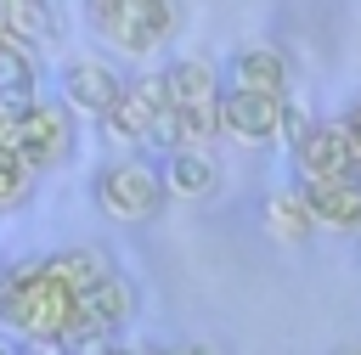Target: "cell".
Segmentation results:
<instances>
[{
	"label": "cell",
	"instance_id": "ac0fdd59",
	"mask_svg": "<svg viewBox=\"0 0 361 355\" xmlns=\"http://www.w3.org/2000/svg\"><path fill=\"white\" fill-rule=\"evenodd\" d=\"M333 355H361V338H344V344H338Z\"/></svg>",
	"mask_w": 361,
	"mask_h": 355
},
{
	"label": "cell",
	"instance_id": "d6986e66",
	"mask_svg": "<svg viewBox=\"0 0 361 355\" xmlns=\"http://www.w3.org/2000/svg\"><path fill=\"white\" fill-rule=\"evenodd\" d=\"M0 355H17V349H11V344H6V338H0Z\"/></svg>",
	"mask_w": 361,
	"mask_h": 355
},
{
	"label": "cell",
	"instance_id": "4fadbf2b",
	"mask_svg": "<svg viewBox=\"0 0 361 355\" xmlns=\"http://www.w3.org/2000/svg\"><path fill=\"white\" fill-rule=\"evenodd\" d=\"M259 225H265L276 242H288V248H299V242L316 231L293 186H276V192H265V197H259Z\"/></svg>",
	"mask_w": 361,
	"mask_h": 355
},
{
	"label": "cell",
	"instance_id": "7c38bea8",
	"mask_svg": "<svg viewBox=\"0 0 361 355\" xmlns=\"http://www.w3.org/2000/svg\"><path fill=\"white\" fill-rule=\"evenodd\" d=\"M51 34V6H23V0H6L0 6V51H17V56H34Z\"/></svg>",
	"mask_w": 361,
	"mask_h": 355
},
{
	"label": "cell",
	"instance_id": "277c9868",
	"mask_svg": "<svg viewBox=\"0 0 361 355\" xmlns=\"http://www.w3.org/2000/svg\"><path fill=\"white\" fill-rule=\"evenodd\" d=\"M169 113V96H164V79H158V68H141V73H124V90H118V101L107 107V118H96V130L113 141V147H147L152 141V130H158V118Z\"/></svg>",
	"mask_w": 361,
	"mask_h": 355
},
{
	"label": "cell",
	"instance_id": "ba28073f",
	"mask_svg": "<svg viewBox=\"0 0 361 355\" xmlns=\"http://www.w3.org/2000/svg\"><path fill=\"white\" fill-rule=\"evenodd\" d=\"M288 96H254V90H220V135L231 141H276L282 135Z\"/></svg>",
	"mask_w": 361,
	"mask_h": 355
},
{
	"label": "cell",
	"instance_id": "6da1fadb",
	"mask_svg": "<svg viewBox=\"0 0 361 355\" xmlns=\"http://www.w3.org/2000/svg\"><path fill=\"white\" fill-rule=\"evenodd\" d=\"M90 203L113 225H147V220H158L164 203H169L158 158H147V152H113V158H102L90 169Z\"/></svg>",
	"mask_w": 361,
	"mask_h": 355
},
{
	"label": "cell",
	"instance_id": "7a4b0ae2",
	"mask_svg": "<svg viewBox=\"0 0 361 355\" xmlns=\"http://www.w3.org/2000/svg\"><path fill=\"white\" fill-rule=\"evenodd\" d=\"M85 23L124 56H152L158 45L175 39L180 6L175 0H96L85 6Z\"/></svg>",
	"mask_w": 361,
	"mask_h": 355
},
{
	"label": "cell",
	"instance_id": "9c48e42d",
	"mask_svg": "<svg viewBox=\"0 0 361 355\" xmlns=\"http://www.w3.org/2000/svg\"><path fill=\"white\" fill-rule=\"evenodd\" d=\"M39 270L62 287V293H73V299H85L96 282H107L118 265L102 254V248H90V242H73V248H51V254H39Z\"/></svg>",
	"mask_w": 361,
	"mask_h": 355
},
{
	"label": "cell",
	"instance_id": "8fae6325",
	"mask_svg": "<svg viewBox=\"0 0 361 355\" xmlns=\"http://www.w3.org/2000/svg\"><path fill=\"white\" fill-rule=\"evenodd\" d=\"M293 186V180H288ZM310 225H333V231H361V180H322V186H293Z\"/></svg>",
	"mask_w": 361,
	"mask_h": 355
},
{
	"label": "cell",
	"instance_id": "5b68a950",
	"mask_svg": "<svg viewBox=\"0 0 361 355\" xmlns=\"http://www.w3.org/2000/svg\"><path fill=\"white\" fill-rule=\"evenodd\" d=\"M288 163H293V186H322V180H361V158L333 118H310V130L288 147Z\"/></svg>",
	"mask_w": 361,
	"mask_h": 355
},
{
	"label": "cell",
	"instance_id": "3957f363",
	"mask_svg": "<svg viewBox=\"0 0 361 355\" xmlns=\"http://www.w3.org/2000/svg\"><path fill=\"white\" fill-rule=\"evenodd\" d=\"M79 147V118L56 101V96H39V101H28L23 113H17V124H11V152L34 169V175H45V169H56L68 152Z\"/></svg>",
	"mask_w": 361,
	"mask_h": 355
},
{
	"label": "cell",
	"instance_id": "52a82bcc",
	"mask_svg": "<svg viewBox=\"0 0 361 355\" xmlns=\"http://www.w3.org/2000/svg\"><path fill=\"white\" fill-rule=\"evenodd\" d=\"M226 90H254V96H288V85H293V68H288V56H282V45H271V39H248V45H237L231 56H226Z\"/></svg>",
	"mask_w": 361,
	"mask_h": 355
},
{
	"label": "cell",
	"instance_id": "2e32d148",
	"mask_svg": "<svg viewBox=\"0 0 361 355\" xmlns=\"http://www.w3.org/2000/svg\"><path fill=\"white\" fill-rule=\"evenodd\" d=\"M338 124H344V135H350V147H355V158H361V96H350V107L338 113Z\"/></svg>",
	"mask_w": 361,
	"mask_h": 355
},
{
	"label": "cell",
	"instance_id": "5bb4252c",
	"mask_svg": "<svg viewBox=\"0 0 361 355\" xmlns=\"http://www.w3.org/2000/svg\"><path fill=\"white\" fill-rule=\"evenodd\" d=\"M39 62L34 56H17V51H0V107L6 113H23L28 101H39Z\"/></svg>",
	"mask_w": 361,
	"mask_h": 355
},
{
	"label": "cell",
	"instance_id": "9a60e30c",
	"mask_svg": "<svg viewBox=\"0 0 361 355\" xmlns=\"http://www.w3.org/2000/svg\"><path fill=\"white\" fill-rule=\"evenodd\" d=\"M34 180H39V175H34L17 152H0V214H6V208H23V203L34 197Z\"/></svg>",
	"mask_w": 361,
	"mask_h": 355
},
{
	"label": "cell",
	"instance_id": "8992f818",
	"mask_svg": "<svg viewBox=\"0 0 361 355\" xmlns=\"http://www.w3.org/2000/svg\"><path fill=\"white\" fill-rule=\"evenodd\" d=\"M124 90V73L107 62V56H68L62 73H56V101L73 113V118H107V107L118 101Z\"/></svg>",
	"mask_w": 361,
	"mask_h": 355
},
{
	"label": "cell",
	"instance_id": "30bf717a",
	"mask_svg": "<svg viewBox=\"0 0 361 355\" xmlns=\"http://www.w3.org/2000/svg\"><path fill=\"white\" fill-rule=\"evenodd\" d=\"M158 175H164V192L169 197H214L220 192V158L203 152V147H180V152H164L158 158Z\"/></svg>",
	"mask_w": 361,
	"mask_h": 355
},
{
	"label": "cell",
	"instance_id": "e0dca14e",
	"mask_svg": "<svg viewBox=\"0 0 361 355\" xmlns=\"http://www.w3.org/2000/svg\"><path fill=\"white\" fill-rule=\"evenodd\" d=\"M164 355H226V349L203 344V338H180V344H164Z\"/></svg>",
	"mask_w": 361,
	"mask_h": 355
}]
</instances>
